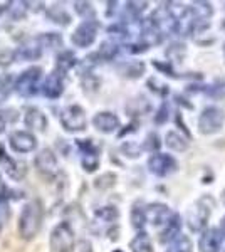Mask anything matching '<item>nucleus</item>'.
<instances>
[{
	"label": "nucleus",
	"mask_w": 225,
	"mask_h": 252,
	"mask_svg": "<svg viewBox=\"0 0 225 252\" xmlns=\"http://www.w3.org/2000/svg\"><path fill=\"white\" fill-rule=\"evenodd\" d=\"M44 219V207L40 200L34 198V200L27 202L24 205L22 212L19 217V235L24 241H31L37 235L40 225H42Z\"/></svg>",
	"instance_id": "f257e3e1"
},
{
	"label": "nucleus",
	"mask_w": 225,
	"mask_h": 252,
	"mask_svg": "<svg viewBox=\"0 0 225 252\" xmlns=\"http://www.w3.org/2000/svg\"><path fill=\"white\" fill-rule=\"evenodd\" d=\"M215 207V202L210 195H202L187 212V225L192 232H203L207 229L208 219L212 215V210Z\"/></svg>",
	"instance_id": "f03ea898"
},
{
	"label": "nucleus",
	"mask_w": 225,
	"mask_h": 252,
	"mask_svg": "<svg viewBox=\"0 0 225 252\" xmlns=\"http://www.w3.org/2000/svg\"><path fill=\"white\" fill-rule=\"evenodd\" d=\"M225 125V111L219 106H207L198 116V131L202 135H215Z\"/></svg>",
	"instance_id": "7ed1b4c3"
},
{
	"label": "nucleus",
	"mask_w": 225,
	"mask_h": 252,
	"mask_svg": "<svg viewBox=\"0 0 225 252\" xmlns=\"http://www.w3.org/2000/svg\"><path fill=\"white\" fill-rule=\"evenodd\" d=\"M40 76H42V69L37 66H32L22 71L19 74V78L15 79L14 89L19 96L22 97H32L37 94L39 91V81Z\"/></svg>",
	"instance_id": "20e7f679"
},
{
	"label": "nucleus",
	"mask_w": 225,
	"mask_h": 252,
	"mask_svg": "<svg viewBox=\"0 0 225 252\" xmlns=\"http://www.w3.org/2000/svg\"><path fill=\"white\" fill-rule=\"evenodd\" d=\"M59 121L66 131L77 133L83 131L88 126V118H86V111L79 104H69L64 106L59 111Z\"/></svg>",
	"instance_id": "39448f33"
},
{
	"label": "nucleus",
	"mask_w": 225,
	"mask_h": 252,
	"mask_svg": "<svg viewBox=\"0 0 225 252\" xmlns=\"http://www.w3.org/2000/svg\"><path fill=\"white\" fill-rule=\"evenodd\" d=\"M74 242V229H72L69 222H59L52 229L51 239H49L52 252H71Z\"/></svg>",
	"instance_id": "423d86ee"
},
{
	"label": "nucleus",
	"mask_w": 225,
	"mask_h": 252,
	"mask_svg": "<svg viewBox=\"0 0 225 252\" xmlns=\"http://www.w3.org/2000/svg\"><path fill=\"white\" fill-rule=\"evenodd\" d=\"M99 22L97 20H83L79 26L72 31L71 34V42L76 47H89L94 44V40L97 37V32H99Z\"/></svg>",
	"instance_id": "0eeeda50"
},
{
	"label": "nucleus",
	"mask_w": 225,
	"mask_h": 252,
	"mask_svg": "<svg viewBox=\"0 0 225 252\" xmlns=\"http://www.w3.org/2000/svg\"><path fill=\"white\" fill-rule=\"evenodd\" d=\"M76 146L79 150L81 155V165L86 172L93 173L99 168V161H101V152L91 140H77Z\"/></svg>",
	"instance_id": "6e6552de"
},
{
	"label": "nucleus",
	"mask_w": 225,
	"mask_h": 252,
	"mask_svg": "<svg viewBox=\"0 0 225 252\" xmlns=\"http://www.w3.org/2000/svg\"><path fill=\"white\" fill-rule=\"evenodd\" d=\"M148 170L155 177H170L178 170V161L168 153H153L148 160Z\"/></svg>",
	"instance_id": "1a4fd4ad"
},
{
	"label": "nucleus",
	"mask_w": 225,
	"mask_h": 252,
	"mask_svg": "<svg viewBox=\"0 0 225 252\" xmlns=\"http://www.w3.org/2000/svg\"><path fill=\"white\" fill-rule=\"evenodd\" d=\"M46 49H47L46 34H40L37 37H31L20 44V47L17 49V58L26 61L39 59L46 52Z\"/></svg>",
	"instance_id": "9d476101"
},
{
	"label": "nucleus",
	"mask_w": 225,
	"mask_h": 252,
	"mask_svg": "<svg viewBox=\"0 0 225 252\" xmlns=\"http://www.w3.org/2000/svg\"><path fill=\"white\" fill-rule=\"evenodd\" d=\"M34 166L35 170L46 178H54L57 172H59V163H57V158L54 152L49 148H44L35 155L34 158Z\"/></svg>",
	"instance_id": "9b49d317"
},
{
	"label": "nucleus",
	"mask_w": 225,
	"mask_h": 252,
	"mask_svg": "<svg viewBox=\"0 0 225 252\" xmlns=\"http://www.w3.org/2000/svg\"><path fill=\"white\" fill-rule=\"evenodd\" d=\"M9 145L15 153H31L37 148V138L31 131L17 129V131L10 133Z\"/></svg>",
	"instance_id": "f8f14e48"
},
{
	"label": "nucleus",
	"mask_w": 225,
	"mask_h": 252,
	"mask_svg": "<svg viewBox=\"0 0 225 252\" xmlns=\"http://www.w3.org/2000/svg\"><path fill=\"white\" fill-rule=\"evenodd\" d=\"M40 93L47 99H59L64 93V74L61 71H54L44 79L42 86H40Z\"/></svg>",
	"instance_id": "ddd939ff"
},
{
	"label": "nucleus",
	"mask_w": 225,
	"mask_h": 252,
	"mask_svg": "<svg viewBox=\"0 0 225 252\" xmlns=\"http://www.w3.org/2000/svg\"><path fill=\"white\" fill-rule=\"evenodd\" d=\"M0 166L3 168L7 177H10L12 180H15V182H20L27 173V165L24 163V161L14 160L2 146H0Z\"/></svg>",
	"instance_id": "4468645a"
},
{
	"label": "nucleus",
	"mask_w": 225,
	"mask_h": 252,
	"mask_svg": "<svg viewBox=\"0 0 225 252\" xmlns=\"http://www.w3.org/2000/svg\"><path fill=\"white\" fill-rule=\"evenodd\" d=\"M175 212L165 204H150L146 205V220L153 227H165L170 222V219L173 217Z\"/></svg>",
	"instance_id": "2eb2a0df"
},
{
	"label": "nucleus",
	"mask_w": 225,
	"mask_h": 252,
	"mask_svg": "<svg viewBox=\"0 0 225 252\" xmlns=\"http://www.w3.org/2000/svg\"><path fill=\"white\" fill-rule=\"evenodd\" d=\"M222 234L219 227H207L198 239L200 252H220L222 249Z\"/></svg>",
	"instance_id": "dca6fc26"
},
{
	"label": "nucleus",
	"mask_w": 225,
	"mask_h": 252,
	"mask_svg": "<svg viewBox=\"0 0 225 252\" xmlns=\"http://www.w3.org/2000/svg\"><path fill=\"white\" fill-rule=\"evenodd\" d=\"M93 126L97 131L104 133V135H109V133H114L120 129L121 121H120V118L111 111H101V113H97V115H94Z\"/></svg>",
	"instance_id": "f3484780"
},
{
	"label": "nucleus",
	"mask_w": 225,
	"mask_h": 252,
	"mask_svg": "<svg viewBox=\"0 0 225 252\" xmlns=\"http://www.w3.org/2000/svg\"><path fill=\"white\" fill-rule=\"evenodd\" d=\"M178 235H182V217L178 214H175L170 219V222L161 229V232H160V242L171 244Z\"/></svg>",
	"instance_id": "a211bd4d"
},
{
	"label": "nucleus",
	"mask_w": 225,
	"mask_h": 252,
	"mask_svg": "<svg viewBox=\"0 0 225 252\" xmlns=\"http://www.w3.org/2000/svg\"><path fill=\"white\" fill-rule=\"evenodd\" d=\"M24 123L27 128L37 129V131H44L47 126V118L42 111H39L37 108H27L26 116H24Z\"/></svg>",
	"instance_id": "6ab92c4d"
},
{
	"label": "nucleus",
	"mask_w": 225,
	"mask_h": 252,
	"mask_svg": "<svg viewBox=\"0 0 225 252\" xmlns=\"http://www.w3.org/2000/svg\"><path fill=\"white\" fill-rule=\"evenodd\" d=\"M129 249H131V252H155L150 235L145 230H141V232L134 235L133 241L129 242Z\"/></svg>",
	"instance_id": "aec40b11"
},
{
	"label": "nucleus",
	"mask_w": 225,
	"mask_h": 252,
	"mask_svg": "<svg viewBox=\"0 0 225 252\" xmlns=\"http://www.w3.org/2000/svg\"><path fill=\"white\" fill-rule=\"evenodd\" d=\"M165 145L168 146L170 150H173V152H178V153L185 152V150L188 148V141L182 135H180L178 131H173V129H170V131L166 133Z\"/></svg>",
	"instance_id": "412c9836"
},
{
	"label": "nucleus",
	"mask_w": 225,
	"mask_h": 252,
	"mask_svg": "<svg viewBox=\"0 0 225 252\" xmlns=\"http://www.w3.org/2000/svg\"><path fill=\"white\" fill-rule=\"evenodd\" d=\"M129 219H131V225L138 232H141L146 223H148V220H146V207H143L141 204H134Z\"/></svg>",
	"instance_id": "4be33fe9"
},
{
	"label": "nucleus",
	"mask_w": 225,
	"mask_h": 252,
	"mask_svg": "<svg viewBox=\"0 0 225 252\" xmlns=\"http://www.w3.org/2000/svg\"><path fill=\"white\" fill-rule=\"evenodd\" d=\"M166 252H193V242H192V239L188 235L182 234L171 244H168Z\"/></svg>",
	"instance_id": "5701e85b"
},
{
	"label": "nucleus",
	"mask_w": 225,
	"mask_h": 252,
	"mask_svg": "<svg viewBox=\"0 0 225 252\" xmlns=\"http://www.w3.org/2000/svg\"><path fill=\"white\" fill-rule=\"evenodd\" d=\"M14 84H15V81L10 74H7V72L0 74V104L5 103L10 97L12 91H14Z\"/></svg>",
	"instance_id": "b1692460"
},
{
	"label": "nucleus",
	"mask_w": 225,
	"mask_h": 252,
	"mask_svg": "<svg viewBox=\"0 0 225 252\" xmlns=\"http://www.w3.org/2000/svg\"><path fill=\"white\" fill-rule=\"evenodd\" d=\"M74 64H76V56L72 54L71 51H63L59 56H57L56 69L63 72V74H66V72L74 66Z\"/></svg>",
	"instance_id": "393cba45"
},
{
	"label": "nucleus",
	"mask_w": 225,
	"mask_h": 252,
	"mask_svg": "<svg viewBox=\"0 0 225 252\" xmlns=\"http://www.w3.org/2000/svg\"><path fill=\"white\" fill-rule=\"evenodd\" d=\"M118 52H120V44H116L114 40H106V42L101 44L97 56L103 58L104 61H111L113 58H116Z\"/></svg>",
	"instance_id": "a878e982"
},
{
	"label": "nucleus",
	"mask_w": 225,
	"mask_h": 252,
	"mask_svg": "<svg viewBox=\"0 0 225 252\" xmlns=\"http://www.w3.org/2000/svg\"><path fill=\"white\" fill-rule=\"evenodd\" d=\"M120 212H118L116 207H103L96 212V220H99L101 223H113L114 220H118Z\"/></svg>",
	"instance_id": "bb28decb"
},
{
	"label": "nucleus",
	"mask_w": 225,
	"mask_h": 252,
	"mask_svg": "<svg viewBox=\"0 0 225 252\" xmlns=\"http://www.w3.org/2000/svg\"><path fill=\"white\" fill-rule=\"evenodd\" d=\"M121 72L126 76V78H140V76L145 72V64L138 63V61H133V63H126L121 66Z\"/></svg>",
	"instance_id": "cd10ccee"
},
{
	"label": "nucleus",
	"mask_w": 225,
	"mask_h": 252,
	"mask_svg": "<svg viewBox=\"0 0 225 252\" xmlns=\"http://www.w3.org/2000/svg\"><path fill=\"white\" fill-rule=\"evenodd\" d=\"M27 2H9V7H7V12L9 15L14 20H19V19H24L27 12Z\"/></svg>",
	"instance_id": "c85d7f7f"
},
{
	"label": "nucleus",
	"mask_w": 225,
	"mask_h": 252,
	"mask_svg": "<svg viewBox=\"0 0 225 252\" xmlns=\"http://www.w3.org/2000/svg\"><path fill=\"white\" fill-rule=\"evenodd\" d=\"M74 10L83 17V20H96L94 19V9L89 2H74Z\"/></svg>",
	"instance_id": "c756f323"
},
{
	"label": "nucleus",
	"mask_w": 225,
	"mask_h": 252,
	"mask_svg": "<svg viewBox=\"0 0 225 252\" xmlns=\"http://www.w3.org/2000/svg\"><path fill=\"white\" fill-rule=\"evenodd\" d=\"M143 150H146V152H151V153H157V150L160 148V138L157 133H150L148 136H146V140L143 141Z\"/></svg>",
	"instance_id": "7c9ffc66"
},
{
	"label": "nucleus",
	"mask_w": 225,
	"mask_h": 252,
	"mask_svg": "<svg viewBox=\"0 0 225 252\" xmlns=\"http://www.w3.org/2000/svg\"><path fill=\"white\" fill-rule=\"evenodd\" d=\"M183 54H185V46H183V44H173V46L166 51V56H168L173 63H178V61L183 58Z\"/></svg>",
	"instance_id": "2f4dec72"
},
{
	"label": "nucleus",
	"mask_w": 225,
	"mask_h": 252,
	"mask_svg": "<svg viewBox=\"0 0 225 252\" xmlns=\"http://www.w3.org/2000/svg\"><path fill=\"white\" fill-rule=\"evenodd\" d=\"M123 152L126 153V157H131V158H138L141 155V150H143V146L140 145H136V143H133V141H128V143H125L123 145Z\"/></svg>",
	"instance_id": "473e14b6"
},
{
	"label": "nucleus",
	"mask_w": 225,
	"mask_h": 252,
	"mask_svg": "<svg viewBox=\"0 0 225 252\" xmlns=\"http://www.w3.org/2000/svg\"><path fill=\"white\" fill-rule=\"evenodd\" d=\"M71 252H93V244L86 241V239H79V241L74 242Z\"/></svg>",
	"instance_id": "72a5a7b5"
},
{
	"label": "nucleus",
	"mask_w": 225,
	"mask_h": 252,
	"mask_svg": "<svg viewBox=\"0 0 225 252\" xmlns=\"http://www.w3.org/2000/svg\"><path fill=\"white\" fill-rule=\"evenodd\" d=\"M7 219H9V202L5 198V200L0 202V232H2L3 225L7 223Z\"/></svg>",
	"instance_id": "f704fd0d"
},
{
	"label": "nucleus",
	"mask_w": 225,
	"mask_h": 252,
	"mask_svg": "<svg viewBox=\"0 0 225 252\" xmlns=\"http://www.w3.org/2000/svg\"><path fill=\"white\" fill-rule=\"evenodd\" d=\"M168 115H170L168 104H166V103H163V104H161V108L158 109L157 116H155V123H158V125H163V123H165L166 120H168Z\"/></svg>",
	"instance_id": "c9c22d12"
},
{
	"label": "nucleus",
	"mask_w": 225,
	"mask_h": 252,
	"mask_svg": "<svg viewBox=\"0 0 225 252\" xmlns=\"http://www.w3.org/2000/svg\"><path fill=\"white\" fill-rule=\"evenodd\" d=\"M7 125H9V115H7L5 111H2V109H0V135L5 131Z\"/></svg>",
	"instance_id": "e433bc0d"
},
{
	"label": "nucleus",
	"mask_w": 225,
	"mask_h": 252,
	"mask_svg": "<svg viewBox=\"0 0 225 252\" xmlns=\"http://www.w3.org/2000/svg\"><path fill=\"white\" fill-rule=\"evenodd\" d=\"M5 193H7V187L2 180V175H0V202L5 200Z\"/></svg>",
	"instance_id": "4c0bfd02"
},
{
	"label": "nucleus",
	"mask_w": 225,
	"mask_h": 252,
	"mask_svg": "<svg viewBox=\"0 0 225 252\" xmlns=\"http://www.w3.org/2000/svg\"><path fill=\"white\" fill-rule=\"evenodd\" d=\"M220 234H222V241H224V246H225V215L222 217V220H220Z\"/></svg>",
	"instance_id": "58836bf2"
},
{
	"label": "nucleus",
	"mask_w": 225,
	"mask_h": 252,
	"mask_svg": "<svg viewBox=\"0 0 225 252\" xmlns=\"http://www.w3.org/2000/svg\"><path fill=\"white\" fill-rule=\"evenodd\" d=\"M222 202H224V205H225V190L222 192Z\"/></svg>",
	"instance_id": "ea45409f"
},
{
	"label": "nucleus",
	"mask_w": 225,
	"mask_h": 252,
	"mask_svg": "<svg viewBox=\"0 0 225 252\" xmlns=\"http://www.w3.org/2000/svg\"><path fill=\"white\" fill-rule=\"evenodd\" d=\"M222 29L225 31V19H224V22H222Z\"/></svg>",
	"instance_id": "a19ab883"
},
{
	"label": "nucleus",
	"mask_w": 225,
	"mask_h": 252,
	"mask_svg": "<svg viewBox=\"0 0 225 252\" xmlns=\"http://www.w3.org/2000/svg\"><path fill=\"white\" fill-rule=\"evenodd\" d=\"M224 56H225V44H224Z\"/></svg>",
	"instance_id": "79ce46f5"
},
{
	"label": "nucleus",
	"mask_w": 225,
	"mask_h": 252,
	"mask_svg": "<svg viewBox=\"0 0 225 252\" xmlns=\"http://www.w3.org/2000/svg\"><path fill=\"white\" fill-rule=\"evenodd\" d=\"M114 252H121V251H114Z\"/></svg>",
	"instance_id": "37998d69"
},
{
	"label": "nucleus",
	"mask_w": 225,
	"mask_h": 252,
	"mask_svg": "<svg viewBox=\"0 0 225 252\" xmlns=\"http://www.w3.org/2000/svg\"><path fill=\"white\" fill-rule=\"evenodd\" d=\"M224 252H225V249H224Z\"/></svg>",
	"instance_id": "c03bdc74"
}]
</instances>
